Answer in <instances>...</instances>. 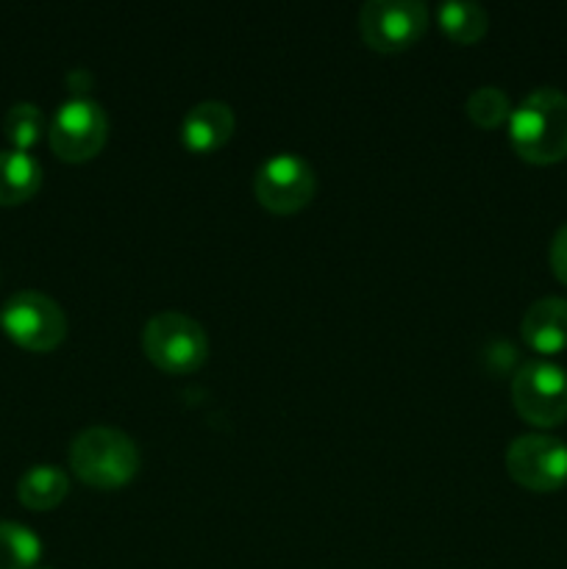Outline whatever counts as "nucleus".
Returning <instances> with one entry per match:
<instances>
[{
    "instance_id": "obj_8",
    "label": "nucleus",
    "mask_w": 567,
    "mask_h": 569,
    "mask_svg": "<svg viewBox=\"0 0 567 569\" xmlns=\"http://www.w3.org/2000/svg\"><path fill=\"white\" fill-rule=\"evenodd\" d=\"M317 178L315 170L298 153H272L256 170L253 189L261 206L272 211H298L315 194Z\"/></svg>"
},
{
    "instance_id": "obj_1",
    "label": "nucleus",
    "mask_w": 567,
    "mask_h": 569,
    "mask_svg": "<svg viewBox=\"0 0 567 569\" xmlns=\"http://www.w3.org/2000/svg\"><path fill=\"white\" fill-rule=\"evenodd\" d=\"M511 148L534 164H554L567 156V94L539 87L509 114Z\"/></svg>"
},
{
    "instance_id": "obj_2",
    "label": "nucleus",
    "mask_w": 567,
    "mask_h": 569,
    "mask_svg": "<svg viewBox=\"0 0 567 569\" xmlns=\"http://www.w3.org/2000/svg\"><path fill=\"white\" fill-rule=\"evenodd\" d=\"M70 467L89 487L115 489L139 470V448L120 428L89 426L72 439Z\"/></svg>"
},
{
    "instance_id": "obj_7",
    "label": "nucleus",
    "mask_w": 567,
    "mask_h": 569,
    "mask_svg": "<svg viewBox=\"0 0 567 569\" xmlns=\"http://www.w3.org/2000/svg\"><path fill=\"white\" fill-rule=\"evenodd\" d=\"M106 133H109V117L103 106L92 98L76 94L56 109L53 122H50V148L67 161L92 159L103 148Z\"/></svg>"
},
{
    "instance_id": "obj_6",
    "label": "nucleus",
    "mask_w": 567,
    "mask_h": 569,
    "mask_svg": "<svg viewBox=\"0 0 567 569\" xmlns=\"http://www.w3.org/2000/svg\"><path fill=\"white\" fill-rule=\"evenodd\" d=\"M506 470L520 487L554 492L567 483V445L550 433H523L506 448Z\"/></svg>"
},
{
    "instance_id": "obj_14",
    "label": "nucleus",
    "mask_w": 567,
    "mask_h": 569,
    "mask_svg": "<svg viewBox=\"0 0 567 569\" xmlns=\"http://www.w3.org/2000/svg\"><path fill=\"white\" fill-rule=\"evenodd\" d=\"M42 556V542L31 528L0 520V569H33Z\"/></svg>"
},
{
    "instance_id": "obj_19",
    "label": "nucleus",
    "mask_w": 567,
    "mask_h": 569,
    "mask_svg": "<svg viewBox=\"0 0 567 569\" xmlns=\"http://www.w3.org/2000/svg\"><path fill=\"white\" fill-rule=\"evenodd\" d=\"M42 569H48V567H42Z\"/></svg>"
},
{
    "instance_id": "obj_9",
    "label": "nucleus",
    "mask_w": 567,
    "mask_h": 569,
    "mask_svg": "<svg viewBox=\"0 0 567 569\" xmlns=\"http://www.w3.org/2000/svg\"><path fill=\"white\" fill-rule=\"evenodd\" d=\"M428 26V9L420 0H367L359 11V28L376 50H400L415 42Z\"/></svg>"
},
{
    "instance_id": "obj_10",
    "label": "nucleus",
    "mask_w": 567,
    "mask_h": 569,
    "mask_svg": "<svg viewBox=\"0 0 567 569\" xmlns=\"http://www.w3.org/2000/svg\"><path fill=\"white\" fill-rule=\"evenodd\" d=\"M520 333L539 353H559L567 348V300L539 298L526 309Z\"/></svg>"
},
{
    "instance_id": "obj_15",
    "label": "nucleus",
    "mask_w": 567,
    "mask_h": 569,
    "mask_svg": "<svg viewBox=\"0 0 567 569\" xmlns=\"http://www.w3.org/2000/svg\"><path fill=\"white\" fill-rule=\"evenodd\" d=\"M437 14L445 31L459 42H476L487 31V9L472 0H445Z\"/></svg>"
},
{
    "instance_id": "obj_18",
    "label": "nucleus",
    "mask_w": 567,
    "mask_h": 569,
    "mask_svg": "<svg viewBox=\"0 0 567 569\" xmlns=\"http://www.w3.org/2000/svg\"><path fill=\"white\" fill-rule=\"evenodd\" d=\"M550 267H554L556 278L567 283V222L550 239Z\"/></svg>"
},
{
    "instance_id": "obj_16",
    "label": "nucleus",
    "mask_w": 567,
    "mask_h": 569,
    "mask_svg": "<svg viewBox=\"0 0 567 569\" xmlns=\"http://www.w3.org/2000/svg\"><path fill=\"white\" fill-rule=\"evenodd\" d=\"M465 109L467 114H470V120L484 128H495L498 122H504L506 117L511 114L509 94L500 87H493V83L472 89L465 100Z\"/></svg>"
},
{
    "instance_id": "obj_4",
    "label": "nucleus",
    "mask_w": 567,
    "mask_h": 569,
    "mask_svg": "<svg viewBox=\"0 0 567 569\" xmlns=\"http://www.w3.org/2000/svg\"><path fill=\"white\" fill-rule=\"evenodd\" d=\"M511 400L531 426H559L567 420V370L548 359L526 361L511 378Z\"/></svg>"
},
{
    "instance_id": "obj_5",
    "label": "nucleus",
    "mask_w": 567,
    "mask_h": 569,
    "mask_svg": "<svg viewBox=\"0 0 567 569\" xmlns=\"http://www.w3.org/2000/svg\"><path fill=\"white\" fill-rule=\"evenodd\" d=\"M6 333L26 350H53L67 333V317L53 298L37 289H22L0 311Z\"/></svg>"
},
{
    "instance_id": "obj_12",
    "label": "nucleus",
    "mask_w": 567,
    "mask_h": 569,
    "mask_svg": "<svg viewBox=\"0 0 567 569\" xmlns=\"http://www.w3.org/2000/svg\"><path fill=\"white\" fill-rule=\"evenodd\" d=\"M42 183V167L26 150H0V203L14 206L31 198Z\"/></svg>"
},
{
    "instance_id": "obj_17",
    "label": "nucleus",
    "mask_w": 567,
    "mask_h": 569,
    "mask_svg": "<svg viewBox=\"0 0 567 569\" xmlns=\"http://www.w3.org/2000/svg\"><path fill=\"white\" fill-rule=\"evenodd\" d=\"M3 131L6 137H9V142L14 144V150L31 148V144L44 133L42 109L33 103H14L6 111Z\"/></svg>"
},
{
    "instance_id": "obj_13",
    "label": "nucleus",
    "mask_w": 567,
    "mask_h": 569,
    "mask_svg": "<svg viewBox=\"0 0 567 569\" xmlns=\"http://www.w3.org/2000/svg\"><path fill=\"white\" fill-rule=\"evenodd\" d=\"M67 489H70V478L64 470H59L56 465H37L22 472V478L17 481V498L28 509L44 511L53 509L64 498Z\"/></svg>"
},
{
    "instance_id": "obj_11",
    "label": "nucleus",
    "mask_w": 567,
    "mask_h": 569,
    "mask_svg": "<svg viewBox=\"0 0 567 569\" xmlns=\"http://www.w3.org/2000/svg\"><path fill=\"white\" fill-rule=\"evenodd\" d=\"M233 131V111L222 100H200L181 122L183 142L195 150H211L226 142Z\"/></svg>"
},
{
    "instance_id": "obj_3",
    "label": "nucleus",
    "mask_w": 567,
    "mask_h": 569,
    "mask_svg": "<svg viewBox=\"0 0 567 569\" xmlns=\"http://www.w3.org/2000/svg\"><path fill=\"white\" fill-rule=\"evenodd\" d=\"M142 348L161 370L189 372L209 356V337L195 317L183 311H159L145 322Z\"/></svg>"
}]
</instances>
